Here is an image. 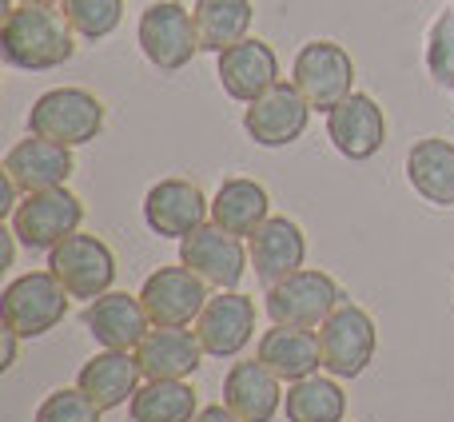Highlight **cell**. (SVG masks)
<instances>
[{
  "instance_id": "6da1fadb",
  "label": "cell",
  "mask_w": 454,
  "mask_h": 422,
  "mask_svg": "<svg viewBox=\"0 0 454 422\" xmlns=\"http://www.w3.org/2000/svg\"><path fill=\"white\" fill-rule=\"evenodd\" d=\"M0 56L20 72L60 68L76 56V28L56 8L16 4L8 8L4 28H0Z\"/></svg>"
},
{
  "instance_id": "7a4b0ae2",
  "label": "cell",
  "mask_w": 454,
  "mask_h": 422,
  "mask_svg": "<svg viewBox=\"0 0 454 422\" xmlns=\"http://www.w3.org/2000/svg\"><path fill=\"white\" fill-rule=\"evenodd\" d=\"M68 299V287L52 271H28L4 287L0 315H4V327H12L20 339H40L64 323Z\"/></svg>"
},
{
  "instance_id": "3957f363",
  "label": "cell",
  "mask_w": 454,
  "mask_h": 422,
  "mask_svg": "<svg viewBox=\"0 0 454 422\" xmlns=\"http://www.w3.org/2000/svg\"><path fill=\"white\" fill-rule=\"evenodd\" d=\"M104 128V104L84 88H52L28 108V132L64 148L96 140Z\"/></svg>"
},
{
  "instance_id": "277c9868",
  "label": "cell",
  "mask_w": 454,
  "mask_h": 422,
  "mask_svg": "<svg viewBox=\"0 0 454 422\" xmlns=\"http://www.w3.org/2000/svg\"><path fill=\"white\" fill-rule=\"evenodd\" d=\"M343 303V291L327 271H311L299 267L295 275L271 283L267 287V319L283 323V327H323L331 319V311Z\"/></svg>"
},
{
  "instance_id": "5b68a950",
  "label": "cell",
  "mask_w": 454,
  "mask_h": 422,
  "mask_svg": "<svg viewBox=\"0 0 454 422\" xmlns=\"http://www.w3.org/2000/svg\"><path fill=\"white\" fill-rule=\"evenodd\" d=\"M291 84L303 92V100L319 112H331L355 92V60L335 40H311L295 52Z\"/></svg>"
},
{
  "instance_id": "8992f818",
  "label": "cell",
  "mask_w": 454,
  "mask_h": 422,
  "mask_svg": "<svg viewBox=\"0 0 454 422\" xmlns=\"http://www.w3.org/2000/svg\"><path fill=\"white\" fill-rule=\"evenodd\" d=\"M80 223H84V204H80V196H72L68 188L32 191V196H24L12 215H8V227L16 231V239L32 251H52L56 243L76 235Z\"/></svg>"
},
{
  "instance_id": "52a82bcc",
  "label": "cell",
  "mask_w": 454,
  "mask_h": 422,
  "mask_svg": "<svg viewBox=\"0 0 454 422\" xmlns=\"http://www.w3.org/2000/svg\"><path fill=\"white\" fill-rule=\"evenodd\" d=\"M136 40H140V52L148 56V64H156L160 72H180L200 52L196 16L180 0H160V4L144 8Z\"/></svg>"
},
{
  "instance_id": "ba28073f",
  "label": "cell",
  "mask_w": 454,
  "mask_h": 422,
  "mask_svg": "<svg viewBox=\"0 0 454 422\" xmlns=\"http://www.w3.org/2000/svg\"><path fill=\"white\" fill-rule=\"evenodd\" d=\"M375 319L355 303H339L331 319L319 327L323 371L335 379H359L375 359Z\"/></svg>"
},
{
  "instance_id": "9c48e42d",
  "label": "cell",
  "mask_w": 454,
  "mask_h": 422,
  "mask_svg": "<svg viewBox=\"0 0 454 422\" xmlns=\"http://www.w3.org/2000/svg\"><path fill=\"white\" fill-rule=\"evenodd\" d=\"M48 271L68 287L72 299H88L92 303V299H100L116 283V255H112V247L104 239L76 231L48 251Z\"/></svg>"
},
{
  "instance_id": "30bf717a",
  "label": "cell",
  "mask_w": 454,
  "mask_h": 422,
  "mask_svg": "<svg viewBox=\"0 0 454 422\" xmlns=\"http://www.w3.org/2000/svg\"><path fill=\"white\" fill-rule=\"evenodd\" d=\"M207 283L192 267H160L144 279L140 303L148 311L152 327H192L207 307Z\"/></svg>"
},
{
  "instance_id": "8fae6325",
  "label": "cell",
  "mask_w": 454,
  "mask_h": 422,
  "mask_svg": "<svg viewBox=\"0 0 454 422\" xmlns=\"http://www.w3.org/2000/svg\"><path fill=\"white\" fill-rule=\"evenodd\" d=\"M247 259L251 255L239 243V235L223 231L220 223H204L180 239V263L192 267L207 287L235 291L243 279V271H247Z\"/></svg>"
},
{
  "instance_id": "7c38bea8",
  "label": "cell",
  "mask_w": 454,
  "mask_h": 422,
  "mask_svg": "<svg viewBox=\"0 0 454 422\" xmlns=\"http://www.w3.org/2000/svg\"><path fill=\"white\" fill-rule=\"evenodd\" d=\"M307 120H311V104L303 100V92L295 84H275L255 104H247L243 132L259 148H287L307 132Z\"/></svg>"
},
{
  "instance_id": "4fadbf2b",
  "label": "cell",
  "mask_w": 454,
  "mask_h": 422,
  "mask_svg": "<svg viewBox=\"0 0 454 422\" xmlns=\"http://www.w3.org/2000/svg\"><path fill=\"white\" fill-rule=\"evenodd\" d=\"M215 76H220L223 92L239 104H255L263 92L279 84V56L263 40H239V44L223 48L215 56Z\"/></svg>"
},
{
  "instance_id": "5bb4252c",
  "label": "cell",
  "mask_w": 454,
  "mask_h": 422,
  "mask_svg": "<svg viewBox=\"0 0 454 422\" xmlns=\"http://www.w3.org/2000/svg\"><path fill=\"white\" fill-rule=\"evenodd\" d=\"M327 140L335 144L339 156L355 160H371L387 140V116L367 92H351L343 104L327 112Z\"/></svg>"
},
{
  "instance_id": "9a60e30c",
  "label": "cell",
  "mask_w": 454,
  "mask_h": 422,
  "mask_svg": "<svg viewBox=\"0 0 454 422\" xmlns=\"http://www.w3.org/2000/svg\"><path fill=\"white\" fill-rule=\"evenodd\" d=\"M207 215H212V204L204 199L200 184L192 180H160L144 196V223L160 239H184L196 227H204Z\"/></svg>"
},
{
  "instance_id": "2e32d148",
  "label": "cell",
  "mask_w": 454,
  "mask_h": 422,
  "mask_svg": "<svg viewBox=\"0 0 454 422\" xmlns=\"http://www.w3.org/2000/svg\"><path fill=\"white\" fill-rule=\"evenodd\" d=\"M76 168L72 160V148L64 144H52L44 136H32L28 140H16L4 156V176L16 184L20 196H32V191H48V188H64Z\"/></svg>"
},
{
  "instance_id": "e0dca14e",
  "label": "cell",
  "mask_w": 454,
  "mask_h": 422,
  "mask_svg": "<svg viewBox=\"0 0 454 422\" xmlns=\"http://www.w3.org/2000/svg\"><path fill=\"white\" fill-rule=\"evenodd\" d=\"M84 327L108 351H136L144 343V335L152 331V319L144 311L140 295L128 291H104L100 299L84 307Z\"/></svg>"
},
{
  "instance_id": "ac0fdd59",
  "label": "cell",
  "mask_w": 454,
  "mask_h": 422,
  "mask_svg": "<svg viewBox=\"0 0 454 422\" xmlns=\"http://www.w3.org/2000/svg\"><path fill=\"white\" fill-rule=\"evenodd\" d=\"M251 331H255V303L239 291H220L207 299L196 319V335L212 359H235L251 343Z\"/></svg>"
},
{
  "instance_id": "d6986e66",
  "label": "cell",
  "mask_w": 454,
  "mask_h": 422,
  "mask_svg": "<svg viewBox=\"0 0 454 422\" xmlns=\"http://www.w3.org/2000/svg\"><path fill=\"white\" fill-rule=\"evenodd\" d=\"M283 379L259 359H239L223 375V402L243 422H271L283 407Z\"/></svg>"
},
{
  "instance_id": "ffe728a7",
  "label": "cell",
  "mask_w": 454,
  "mask_h": 422,
  "mask_svg": "<svg viewBox=\"0 0 454 422\" xmlns=\"http://www.w3.org/2000/svg\"><path fill=\"white\" fill-rule=\"evenodd\" d=\"M247 255L251 267H255L259 283H279L287 275H295L307 259V239H303V227L287 215H271L247 243Z\"/></svg>"
},
{
  "instance_id": "44dd1931",
  "label": "cell",
  "mask_w": 454,
  "mask_h": 422,
  "mask_svg": "<svg viewBox=\"0 0 454 422\" xmlns=\"http://www.w3.org/2000/svg\"><path fill=\"white\" fill-rule=\"evenodd\" d=\"M140 363H136V351H96L92 359L80 367L76 387L96 402L100 410H116L124 402H132V395L140 391Z\"/></svg>"
},
{
  "instance_id": "7402d4cb",
  "label": "cell",
  "mask_w": 454,
  "mask_h": 422,
  "mask_svg": "<svg viewBox=\"0 0 454 422\" xmlns=\"http://www.w3.org/2000/svg\"><path fill=\"white\" fill-rule=\"evenodd\" d=\"M255 359L263 363L267 371L283 379V383H299V379L315 375L323 367V347H319V331L311 327H283L275 323L271 331L259 335Z\"/></svg>"
},
{
  "instance_id": "603a6c76",
  "label": "cell",
  "mask_w": 454,
  "mask_h": 422,
  "mask_svg": "<svg viewBox=\"0 0 454 422\" xmlns=\"http://www.w3.org/2000/svg\"><path fill=\"white\" fill-rule=\"evenodd\" d=\"M204 355L207 351L200 335L184 327H156L136 347V363H140L144 379H188L200 371Z\"/></svg>"
},
{
  "instance_id": "cb8c5ba5",
  "label": "cell",
  "mask_w": 454,
  "mask_h": 422,
  "mask_svg": "<svg viewBox=\"0 0 454 422\" xmlns=\"http://www.w3.org/2000/svg\"><path fill=\"white\" fill-rule=\"evenodd\" d=\"M407 180L427 204L454 207V144L427 136L407 152Z\"/></svg>"
},
{
  "instance_id": "d4e9b609",
  "label": "cell",
  "mask_w": 454,
  "mask_h": 422,
  "mask_svg": "<svg viewBox=\"0 0 454 422\" xmlns=\"http://www.w3.org/2000/svg\"><path fill=\"white\" fill-rule=\"evenodd\" d=\"M271 219V199H267V188L255 180H223L220 191L212 199V223H220L223 231L231 235H255L259 227Z\"/></svg>"
},
{
  "instance_id": "484cf974",
  "label": "cell",
  "mask_w": 454,
  "mask_h": 422,
  "mask_svg": "<svg viewBox=\"0 0 454 422\" xmlns=\"http://www.w3.org/2000/svg\"><path fill=\"white\" fill-rule=\"evenodd\" d=\"M128 410L132 422H196L200 399L184 379H144Z\"/></svg>"
},
{
  "instance_id": "4316f807",
  "label": "cell",
  "mask_w": 454,
  "mask_h": 422,
  "mask_svg": "<svg viewBox=\"0 0 454 422\" xmlns=\"http://www.w3.org/2000/svg\"><path fill=\"white\" fill-rule=\"evenodd\" d=\"M251 12H255L251 0H200V4L192 8V16H196V32H200V48L220 56L223 48L247 40Z\"/></svg>"
},
{
  "instance_id": "83f0119b",
  "label": "cell",
  "mask_w": 454,
  "mask_h": 422,
  "mask_svg": "<svg viewBox=\"0 0 454 422\" xmlns=\"http://www.w3.org/2000/svg\"><path fill=\"white\" fill-rule=\"evenodd\" d=\"M287 422H343L347 415V395L335 383V375H307L299 383L287 387V399H283Z\"/></svg>"
},
{
  "instance_id": "f1b7e54d",
  "label": "cell",
  "mask_w": 454,
  "mask_h": 422,
  "mask_svg": "<svg viewBox=\"0 0 454 422\" xmlns=\"http://www.w3.org/2000/svg\"><path fill=\"white\" fill-rule=\"evenodd\" d=\"M68 24L76 28V36L84 40H104L120 28L124 20V0H60Z\"/></svg>"
},
{
  "instance_id": "f546056e",
  "label": "cell",
  "mask_w": 454,
  "mask_h": 422,
  "mask_svg": "<svg viewBox=\"0 0 454 422\" xmlns=\"http://www.w3.org/2000/svg\"><path fill=\"white\" fill-rule=\"evenodd\" d=\"M427 72L434 84L454 88V4L427 32Z\"/></svg>"
},
{
  "instance_id": "4dcf8cb0",
  "label": "cell",
  "mask_w": 454,
  "mask_h": 422,
  "mask_svg": "<svg viewBox=\"0 0 454 422\" xmlns=\"http://www.w3.org/2000/svg\"><path fill=\"white\" fill-rule=\"evenodd\" d=\"M104 410L88 399L80 387H64V391H52L44 402L36 407V418L32 422H100Z\"/></svg>"
},
{
  "instance_id": "1f68e13d",
  "label": "cell",
  "mask_w": 454,
  "mask_h": 422,
  "mask_svg": "<svg viewBox=\"0 0 454 422\" xmlns=\"http://www.w3.org/2000/svg\"><path fill=\"white\" fill-rule=\"evenodd\" d=\"M0 339H4V347H0V371H8L16 363V343H20V335H16L12 327L0 331Z\"/></svg>"
},
{
  "instance_id": "d6a6232c",
  "label": "cell",
  "mask_w": 454,
  "mask_h": 422,
  "mask_svg": "<svg viewBox=\"0 0 454 422\" xmlns=\"http://www.w3.org/2000/svg\"><path fill=\"white\" fill-rule=\"evenodd\" d=\"M196 422H243V418L235 415V410L227 407V402H220V407H204V410H200Z\"/></svg>"
},
{
  "instance_id": "836d02e7",
  "label": "cell",
  "mask_w": 454,
  "mask_h": 422,
  "mask_svg": "<svg viewBox=\"0 0 454 422\" xmlns=\"http://www.w3.org/2000/svg\"><path fill=\"white\" fill-rule=\"evenodd\" d=\"M20 4H44V8H52V4H60V0H20Z\"/></svg>"
}]
</instances>
